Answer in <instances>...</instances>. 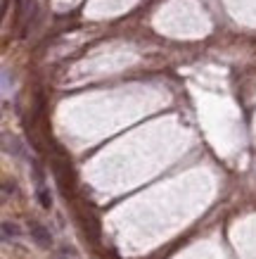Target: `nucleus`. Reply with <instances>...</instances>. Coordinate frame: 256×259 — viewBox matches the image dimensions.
<instances>
[{"label":"nucleus","mask_w":256,"mask_h":259,"mask_svg":"<svg viewBox=\"0 0 256 259\" xmlns=\"http://www.w3.org/2000/svg\"><path fill=\"white\" fill-rule=\"evenodd\" d=\"M19 236V226L17 224H10V221H3V240H10V238Z\"/></svg>","instance_id":"obj_2"},{"label":"nucleus","mask_w":256,"mask_h":259,"mask_svg":"<svg viewBox=\"0 0 256 259\" xmlns=\"http://www.w3.org/2000/svg\"><path fill=\"white\" fill-rule=\"evenodd\" d=\"M57 259H64V257H57Z\"/></svg>","instance_id":"obj_4"},{"label":"nucleus","mask_w":256,"mask_h":259,"mask_svg":"<svg viewBox=\"0 0 256 259\" xmlns=\"http://www.w3.org/2000/svg\"><path fill=\"white\" fill-rule=\"evenodd\" d=\"M29 233H31V240L38 247H43V250H47L50 245H53V236H50V231H47L43 224H38V221H29Z\"/></svg>","instance_id":"obj_1"},{"label":"nucleus","mask_w":256,"mask_h":259,"mask_svg":"<svg viewBox=\"0 0 256 259\" xmlns=\"http://www.w3.org/2000/svg\"><path fill=\"white\" fill-rule=\"evenodd\" d=\"M38 200H40V207H45V209H50V207H53V197H50V190L43 188V186L38 188Z\"/></svg>","instance_id":"obj_3"}]
</instances>
